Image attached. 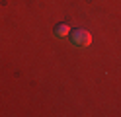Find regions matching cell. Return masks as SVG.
<instances>
[{
  "mask_svg": "<svg viewBox=\"0 0 121 117\" xmlns=\"http://www.w3.org/2000/svg\"><path fill=\"white\" fill-rule=\"evenodd\" d=\"M69 39H70V43L74 47H88L90 43H92V35H90V31H86V29H74V31H70Z\"/></svg>",
  "mask_w": 121,
  "mask_h": 117,
  "instance_id": "6da1fadb",
  "label": "cell"
},
{
  "mask_svg": "<svg viewBox=\"0 0 121 117\" xmlns=\"http://www.w3.org/2000/svg\"><path fill=\"white\" fill-rule=\"evenodd\" d=\"M53 35L57 39H65V37L70 35V27L66 26V23H59V26H55V29H53Z\"/></svg>",
  "mask_w": 121,
  "mask_h": 117,
  "instance_id": "7a4b0ae2",
  "label": "cell"
}]
</instances>
